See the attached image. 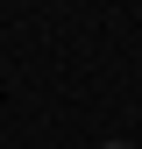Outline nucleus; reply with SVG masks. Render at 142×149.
Segmentation results:
<instances>
[{"mask_svg": "<svg viewBox=\"0 0 142 149\" xmlns=\"http://www.w3.org/2000/svg\"><path fill=\"white\" fill-rule=\"evenodd\" d=\"M100 149H128V142H100Z\"/></svg>", "mask_w": 142, "mask_h": 149, "instance_id": "1", "label": "nucleus"}]
</instances>
